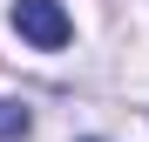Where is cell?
Wrapping results in <instances>:
<instances>
[{
	"label": "cell",
	"mask_w": 149,
	"mask_h": 142,
	"mask_svg": "<svg viewBox=\"0 0 149 142\" xmlns=\"http://www.w3.org/2000/svg\"><path fill=\"white\" fill-rule=\"evenodd\" d=\"M14 34L27 47H41V54H61L74 41V20H68L61 0H14Z\"/></svg>",
	"instance_id": "cell-1"
},
{
	"label": "cell",
	"mask_w": 149,
	"mask_h": 142,
	"mask_svg": "<svg viewBox=\"0 0 149 142\" xmlns=\"http://www.w3.org/2000/svg\"><path fill=\"white\" fill-rule=\"evenodd\" d=\"M27 129H34L27 102H0V142H14V135H27Z\"/></svg>",
	"instance_id": "cell-2"
},
{
	"label": "cell",
	"mask_w": 149,
	"mask_h": 142,
	"mask_svg": "<svg viewBox=\"0 0 149 142\" xmlns=\"http://www.w3.org/2000/svg\"><path fill=\"white\" fill-rule=\"evenodd\" d=\"M88 142H95V135H88Z\"/></svg>",
	"instance_id": "cell-3"
}]
</instances>
